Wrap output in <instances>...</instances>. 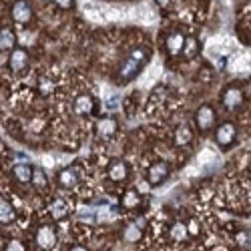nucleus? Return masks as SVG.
<instances>
[{
  "instance_id": "nucleus-1",
  "label": "nucleus",
  "mask_w": 251,
  "mask_h": 251,
  "mask_svg": "<svg viewBox=\"0 0 251 251\" xmlns=\"http://www.w3.org/2000/svg\"><path fill=\"white\" fill-rule=\"evenodd\" d=\"M147 49H135L127 58L123 60V65H121V80L123 82H127L131 80L143 67H145V62H147Z\"/></svg>"
},
{
  "instance_id": "nucleus-2",
  "label": "nucleus",
  "mask_w": 251,
  "mask_h": 251,
  "mask_svg": "<svg viewBox=\"0 0 251 251\" xmlns=\"http://www.w3.org/2000/svg\"><path fill=\"white\" fill-rule=\"evenodd\" d=\"M215 121H217V113L213 109V104H201V107L195 111V115H193L195 129L199 133H209L215 127Z\"/></svg>"
},
{
  "instance_id": "nucleus-3",
  "label": "nucleus",
  "mask_w": 251,
  "mask_h": 251,
  "mask_svg": "<svg viewBox=\"0 0 251 251\" xmlns=\"http://www.w3.org/2000/svg\"><path fill=\"white\" fill-rule=\"evenodd\" d=\"M171 175V165L163 161V159H157L153 161L149 167H147V171H145V179H147V183L151 187H159L161 183L167 181V177Z\"/></svg>"
},
{
  "instance_id": "nucleus-4",
  "label": "nucleus",
  "mask_w": 251,
  "mask_h": 251,
  "mask_svg": "<svg viewBox=\"0 0 251 251\" xmlns=\"http://www.w3.org/2000/svg\"><path fill=\"white\" fill-rule=\"evenodd\" d=\"M245 102V93L243 89L237 85V82H233V85H227L221 93V104L227 109V111H239L243 107Z\"/></svg>"
},
{
  "instance_id": "nucleus-5",
  "label": "nucleus",
  "mask_w": 251,
  "mask_h": 251,
  "mask_svg": "<svg viewBox=\"0 0 251 251\" xmlns=\"http://www.w3.org/2000/svg\"><path fill=\"white\" fill-rule=\"evenodd\" d=\"M10 16L16 25L28 26L34 23V8L28 0H14L12 6H10Z\"/></svg>"
},
{
  "instance_id": "nucleus-6",
  "label": "nucleus",
  "mask_w": 251,
  "mask_h": 251,
  "mask_svg": "<svg viewBox=\"0 0 251 251\" xmlns=\"http://www.w3.org/2000/svg\"><path fill=\"white\" fill-rule=\"evenodd\" d=\"M34 241H36V247L40 251H50L54 249L56 241H58V235H56V229L52 223H43L38 225L36 233H34Z\"/></svg>"
},
{
  "instance_id": "nucleus-7",
  "label": "nucleus",
  "mask_w": 251,
  "mask_h": 251,
  "mask_svg": "<svg viewBox=\"0 0 251 251\" xmlns=\"http://www.w3.org/2000/svg\"><path fill=\"white\" fill-rule=\"evenodd\" d=\"M28 67H30V54H28V50L26 49H14V50H10V54H8V71L12 73V75H25L26 71H28Z\"/></svg>"
},
{
  "instance_id": "nucleus-8",
  "label": "nucleus",
  "mask_w": 251,
  "mask_h": 251,
  "mask_svg": "<svg viewBox=\"0 0 251 251\" xmlns=\"http://www.w3.org/2000/svg\"><path fill=\"white\" fill-rule=\"evenodd\" d=\"M235 139H237V127H235V123H231V121L221 123L219 127L215 129V143L219 145L221 149L231 147V145L235 143Z\"/></svg>"
},
{
  "instance_id": "nucleus-9",
  "label": "nucleus",
  "mask_w": 251,
  "mask_h": 251,
  "mask_svg": "<svg viewBox=\"0 0 251 251\" xmlns=\"http://www.w3.org/2000/svg\"><path fill=\"white\" fill-rule=\"evenodd\" d=\"M56 183L60 189H76V185L80 183V171H78V167L76 165H71V167H65L62 171H58L56 175Z\"/></svg>"
},
{
  "instance_id": "nucleus-10",
  "label": "nucleus",
  "mask_w": 251,
  "mask_h": 251,
  "mask_svg": "<svg viewBox=\"0 0 251 251\" xmlns=\"http://www.w3.org/2000/svg\"><path fill=\"white\" fill-rule=\"evenodd\" d=\"M95 109H97V102L91 93H80L73 100V111L78 117H91L95 113Z\"/></svg>"
},
{
  "instance_id": "nucleus-11",
  "label": "nucleus",
  "mask_w": 251,
  "mask_h": 251,
  "mask_svg": "<svg viewBox=\"0 0 251 251\" xmlns=\"http://www.w3.org/2000/svg\"><path fill=\"white\" fill-rule=\"evenodd\" d=\"M119 133V123L113 117H102L95 123V135L102 141H111Z\"/></svg>"
},
{
  "instance_id": "nucleus-12",
  "label": "nucleus",
  "mask_w": 251,
  "mask_h": 251,
  "mask_svg": "<svg viewBox=\"0 0 251 251\" xmlns=\"http://www.w3.org/2000/svg\"><path fill=\"white\" fill-rule=\"evenodd\" d=\"M73 211V205H71V199H65V197H54L50 203H49V213H50V219L54 221H65Z\"/></svg>"
},
{
  "instance_id": "nucleus-13",
  "label": "nucleus",
  "mask_w": 251,
  "mask_h": 251,
  "mask_svg": "<svg viewBox=\"0 0 251 251\" xmlns=\"http://www.w3.org/2000/svg\"><path fill=\"white\" fill-rule=\"evenodd\" d=\"M107 177L113 183H123L125 179L129 177V165H127V161H125V159H113L107 165Z\"/></svg>"
},
{
  "instance_id": "nucleus-14",
  "label": "nucleus",
  "mask_w": 251,
  "mask_h": 251,
  "mask_svg": "<svg viewBox=\"0 0 251 251\" xmlns=\"http://www.w3.org/2000/svg\"><path fill=\"white\" fill-rule=\"evenodd\" d=\"M185 32L175 28L167 34V40H165V50L169 56H179L181 54V49H183V43H185Z\"/></svg>"
},
{
  "instance_id": "nucleus-15",
  "label": "nucleus",
  "mask_w": 251,
  "mask_h": 251,
  "mask_svg": "<svg viewBox=\"0 0 251 251\" xmlns=\"http://www.w3.org/2000/svg\"><path fill=\"white\" fill-rule=\"evenodd\" d=\"M16 49V32L12 26L0 28V52H10Z\"/></svg>"
},
{
  "instance_id": "nucleus-16",
  "label": "nucleus",
  "mask_w": 251,
  "mask_h": 251,
  "mask_svg": "<svg viewBox=\"0 0 251 251\" xmlns=\"http://www.w3.org/2000/svg\"><path fill=\"white\" fill-rule=\"evenodd\" d=\"M143 203L141 199V193L137 189H127V191H123L121 195V207L123 209H127V211H135V209H139Z\"/></svg>"
},
{
  "instance_id": "nucleus-17",
  "label": "nucleus",
  "mask_w": 251,
  "mask_h": 251,
  "mask_svg": "<svg viewBox=\"0 0 251 251\" xmlns=\"http://www.w3.org/2000/svg\"><path fill=\"white\" fill-rule=\"evenodd\" d=\"M191 141H193V131L187 123L179 125V127L173 131V143L177 147H187V145H191Z\"/></svg>"
},
{
  "instance_id": "nucleus-18",
  "label": "nucleus",
  "mask_w": 251,
  "mask_h": 251,
  "mask_svg": "<svg viewBox=\"0 0 251 251\" xmlns=\"http://www.w3.org/2000/svg\"><path fill=\"white\" fill-rule=\"evenodd\" d=\"M201 50V45L195 36H185V43H183V49H181V54L185 60H193Z\"/></svg>"
},
{
  "instance_id": "nucleus-19",
  "label": "nucleus",
  "mask_w": 251,
  "mask_h": 251,
  "mask_svg": "<svg viewBox=\"0 0 251 251\" xmlns=\"http://www.w3.org/2000/svg\"><path fill=\"white\" fill-rule=\"evenodd\" d=\"M169 239L175 243H183L189 239V231H187V225L183 221H173L169 227Z\"/></svg>"
},
{
  "instance_id": "nucleus-20",
  "label": "nucleus",
  "mask_w": 251,
  "mask_h": 251,
  "mask_svg": "<svg viewBox=\"0 0 251 251\" xmlns=\"http://www.w3.org/2000/svg\"><path fill=\"white\" fill-rule=\"evenodd\" d=\"M32 165H28V163H18V165H14V169H12V175H14V179L18 181V183H23V185H28L30 183V179H32Z\"/></svg>"
},
{
  "instance_id": "nucleus-21",
  "label": "nucleus",
  "mask_w": 251,
  "mask_h": 251,
  "mask_svg": "<svg viewBox=\"0 0 251 251\" xmlns=\"http://www.w3.org/2000/svg\"><path fill=\"white\" fill-rule=\"evenodd\" d=\"M14 219H16V211H14L12 203H10L6 197L0 195V223L8 225V223H12Z\"/></svg>"
},
{
  "instance_id": "nucleus-22",
  "label": "nucleus",
  "mask_w": 251,
  "mask_h": 251,
  "mask_svg": "<svg viewBox=\"0 0 251 251\" xmlns=\"http://www.w3.org/2000/svg\"><path fill=\"white\" fill-rule=\"evenodd\" d=\"M165 100H167V89H165V87H157V89L151 93V97H149L147 111H149V113L157 111L159 107H163V104H165Z\"/></svg>"
},
{
  "instance_id": "nucleus-23",
  "label": "nucleus",
  "mask_w": 251,
  "mask_h": 251,
  "mask_svg": "<svg viewBox=\"0 0 251 251\" xmlns=\"http://www.w3.org/2000/svg\"><path fill=\"white\" fill-rule=\"evenodd\" d=\"M30 183L34 185V189L40 191V193H47V191H49V177H47V173H45L43 169H34V171H32Z\"/></svg>"
},
{
  "instance_id": "nucleus-24",
  "label": "nucleus",
  "mask_w": 251,
  "mask_h": 251,
  "mask_svg": "<svg viewBox=\"0 0 251 251\" xmlns=\"http://www.w3.org/2000/svg\"><path fill=\"white\" fill-rule=\"evenodd\" d=\"M54 80L49 76V75H43L38 78V82H36V89H38V93L43 95V97H49V95H52L54 93Z\"/></svg>"
},
{
  "instance_id": "nucleus-25",
  "label": "nucleus",
  "mask_w": 251,
  "mask_h": 251,
  "mask_svg": "<svg viewBox=\"0 0 251 251\" xmlns=\"http://www.w3.org/2000/svg\"><path fill=\"white\" fill-rule=\"evenodd\" d=\"M141 229L135 225V223H129L127 227H125V231H123V237H125V241H129V243H137V241H141Z\"/></svg>"
},
{
  "instance_id": "nucleus-26",
  "label": "nucleus",
  "mask_w": 251,
  "mask_h": 251,
  "mask_svg": "<svg viewBox=\"0 0 251 251\" xmlns=\"http://www.w3.org/2000/svg\"><path fill=\"white\" fill-rule=\"evenodd\" d=\"M4 251H28L26 243L23 239H18V237H12L4 243Z\"/></svg>"
},
{
  "instance_id": "nucleus-27",
  "label": "nucleus",
  "mask_w": 251,
  "mask_h": 251,
  "mask_svg": "<svg viewBox=\"0 0 251 251\" xmlns=\"http://www.w3.org/2000/svg\"><path fill=\"white\" fill-rule=\"evenodd\" d=\"M235 243L239 245L241 251H249V233L247 231H237L235 233Z\"/></svg>"
},
{
  "instance_id": "nucleus-28",
  "label": "nucleus",
  "mask_w": 251,
  "mask_h": 251,
  "mask_svg": "<svg viewBox=\"0 0 251 251\" xmlns=\"http://www.w3.org/2000/svg\"><path fill=\"white\" fill-rule=\"evenodd\" d=\"M199 80L205 82V85H209V82L213 80V71H211V67H209V65H203V67H201V71H199Z\"/></svg>"
},
{
  "instance_id": "nucleus-29",
  "label": "nucleus",
  "mask_w": 251,
  "mask_h": 251,
  "mask_svg": "<svg viewBox=\"0 0 251 251\" xmlns=\"http://www.w3.org/2000/svg\"><path fill=\"white\" fill-rule=\"evenodd\" d=\"M185 225H187V231H189V237H197L201 233V225L197 219H189Z\"/></svg>"
},
{
  "instance_id": "nucleus-30",
  "label": "nucleus",
  "mask_w": 251,
  "mask_h": 251,
  "mask_svg": "<svg viewBox=\"0 0 251 251\" xmlns=\"http://www.w3.org/2000/svg\"><path fill=\"white\" fill-rule=\"evenodd\" d=\"M54 4L60 8V10H71L75 6V0H54Z\"/></svg>"
},
{
  "instance_id": "nucleus-31",
  "label": "nucleus",
  "mask_w": 251,
  "mask_h": 251,
  "mask_svg": "<svg viewBox=\"0 0 251 251\" xmlns=\"http://www.w3.org/2000/svg\"><path fill=\"white\" fill-rule=\"evenodd\" d=\"M155 2H157V6H159V8H169L173 0H155Z\"/></svg>"
},
{
  "instance_id": "nucleus-32",
  "label": "nucleus",
  "mask_w": 251,
  "mask_h": 251,
  "mask_svg": "<svg viewBox=\"0 0 251 251\" xmlns=\"http://www.w3.org/2000/svg\"><path fill=\"white\" fill-rule=\"evenodd\" d=\"M69 251H89V249H87L85 245H73Z\"/></svg>"
}]
</instances>
